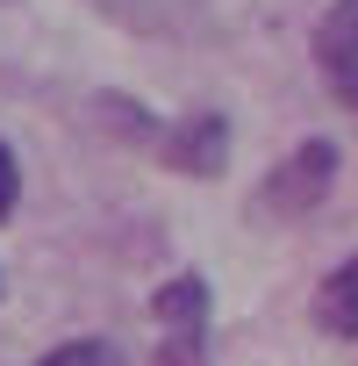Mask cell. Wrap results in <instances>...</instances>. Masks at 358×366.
I'll list each match as a JSON object with an SVG mask.
<instances>
[{"mask_svg":"<svg viewBox=\"0 0 358 366\" xmlns=\"http://www.w3.org/2000/svg\"><path fill=\"white\" fill-rule=\"evenodd\" d=\"M150 323H158V366H215L208 359V323H215V295L201 273H172L150 295Z\"/></svg>","mask_w":358,"mask_h":366,"instance_id":"6da1fadb","label":"cell"},{"mask_svg":"<svg viewBox=\"0 0 358 366\" xmlns=\"http://www.w3.org/2000/svg\"><path fill=\"white\" fill-rule=\"evenodd\" d=\"M329 187H337V144H329V137H308V144H294V151L258 179V216L301 223V216H315V209L329 202Z\"/></svg>","mask_w":358,"mask_h":366,"instance_id":"7a4b0ae2","label":"cell"},{"mask_svg":"<svg viewBox=\"0 0 358 366\" xmlns=\"http://www.w3.org/2000/svg\"><path fill=\"white\" fill-rule=\"evenodd\" d=\"M315 330L358 345V252H351L344 266H329V280L315 287Z\"/></svg>","mask_w":358,"mask_h":366,"instance_id":"8992f818","label":"cell"},{"mask_svg":"<svg viewBox=\"0 0 358 366\" xmlns=\"http://www.w3.org/2000/svg\"><path fill=\"white\" fill-rule=\"evenodd\" d=\"M315 72L358 115V0H329L322 8V22H315Z\"/></svg>","mask_w":358,"mask_h":366,"instance_id":"277c9868","label":"cell"},{"mask_svg":"<svg viewBox=\"0 0 358 366\" xmlns=\"http://www.w3.org/2000/svg\"><path fill=\"white\" fill-rule=\"evenodd\" d=\"M15 202H22V165H15V151L0 144V223L15 216Z\"/></svg>","mask_w":358,"mask_h":366,"instance_id":"ba28073f","label":"cell"},{"mask_svg":"<svg viewBox=\"0 0 358 366\" xmlns=\"http://www.w3.org/2000/svg\"><path fill=\"white\" fill-rule=\"evenodd\" d=\"M93 8L136 36H187L194 15H201V0H93Z\"/></svg>","mask_w":358,"mask_h":366,"instance_id":"5b68a950","label":"cell"},{"mask_svg":"<svg viewBox=\"0 0 358 366\" xmlns=\"http://www.w3.org/2000/svg\"><path fill=\"white\" fill-rule=\"evenodd\" d=\"M36 366H129V359H122L115 337H65V345H51Z\"/></svg>","mask_w":358,"mask_h":366,"instance_id":"52a82bcc","label":"cell"},{"mask_svg":"<svg viewBox=\"0 0 358 366\" xmlns=\"http://www.w3.org/2000/svg\"><path fill=\"white\" fill-rule=\"evenodd\" d=\"M150 158L172 165L179 179H223V172H230V122H223V115H179V122H158Z\"/></svg>","mask_w":358,"mask_h":366,"instance_id":"3957f363","label":"cell"}]
</instances>
